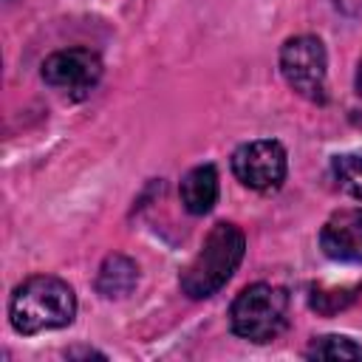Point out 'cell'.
<instances>
[{"instance_id":"obj_1","label":"cell","mask_w":362,"mask_h":362,"mask_svg":"<svg viewBox=\"0 0 362 362\" xmlns=\"http://www.w3.org/2000/svg\"><path fill=\"white\" fill-rule=\"evenodd\" d=\"M76 317V294L74 288L51 274H34L20 283L8 300L11 328L23 337L54 331L71 325Z\"/></svg>"},{"instance_id":"obj_2","label":"cell","mask_w":362,"mask_h":362,"mask_svg":"<svg viewBox=\"0 0 362 362\" xmlns=\"http://www.w3.org/2000/svg\"><path fill=\"white\" fill-rule=\"evenodd\" d=\"M243 252H246L243 232L229 221H218L206 232L198 255L181 272V280H178L181 291L192 300L212 297L215 291H221L229 283V277L235 274V269L243 260Z\"/></svg>"},{"instance_id":"obj_3","label":"cell","mask_w":362,"mask_h":362,"mask_svg":"<svg viewBox=\"0 0 362 362\" xmlns=\"http://www.w3.org/2000/svg\"><path fill=\"white\" fill-rule=\"evenodd\" d=\"M286 320H288V294L286 288L272 283L246 286L229 308L232 331L249 342H272L286 328Z\"/></svg>"},{"instance_id":"obj_4","label":"cell","mask_w":362,"mask_h":362,"mask_svg":"<svg viewBox=\"0 0 362 362\" xmlns=\"http://www.w3.org/2000/svg\"><path fill=\"white\" fill-rule=\"evenodd\" d=\"M280 74L286 85L308 102L328 99V54L320 37L297 34L280 48Z\"/></svg>"},{"instance_id":"obj_5","label":"cell","mask_w":362,"mask_h":362,"mask_svg":"<svg viewBox=\"0 0 362 362\" xmlns=\"http://www.w3.org/2000/svg\"><path fill=\"white\" fill-rule=\"evenodd\" d=\"M232 173L249 189H257V192L277 189L288 173L286 147L274 139L246 141L232 153Z\"/></svg>"},{"instance_id":"obj_6","label":"cell","mask_w":362,"mask_h":362,"mask_svg":"<svg viewBox=\"0 0 362 362\" xmlns=\"http://www.w3.org/2000/svg\"><path fill=\"white\" fill-rule=\"evenodd\" d=\"M102 79V59L90 48H62L45 57L42 82L68 99H85Z\"/></svg>"},{"instance_id":"obj_7","label":"cell","mask_w":362,"mask_h":362,"mask_svg":"<svg viewBox=\"0 0 362 362\" xmlns=\"http://www.w3.org/2000/svg\"><path fill=\"white\" fill-rule=\"evenodd\" d=\"M320 249L339 263H362V206L334 212L320 229Z\"/></svg>"},{"instance_id":"obj_8","label":"cell","mask_w":362,"mask_h":362,"mask_svg":"<svg viewBox=\"0 0 362 362\" xmlns=\"http://www.w3.org/2000/svg\"><path fill=\"white\" fill-rule=\"evenodd\" d=\"M178 195H181V204H184V209L189 215H206L218 204V195H221L215 164H198V167H192L181 178Z\"/></svg>"},{"instance_id":"obj_9","label":"cell","mask_w":362,"mask_h":362,"mask_svg":"<svg viewBox=\"0 0 362 362\" xmlns=\"http://www.w3.org/2000/svg\"><path fill=\"white\" fill-rule=\"evenodd\" d=\"M136 283H139V266L124 255H110L99 269L96 291L107 300H119L127 297L136 288Z\"/></svg>"},{"instance_id":"obj_10","label":"cell","mask_w":362,"mask_h":362,"mask_svg":"<svg viewBox=\"0 0 362 362\" xmlns=\"http://www.w3.org/2000/svg\"><path fill=\"white\" fill-rule=\"evenodd\" d=\"M331 175L345 195L362 201V156H356V153L334 156L331 158Z\"/></svg>"},{"instance_id":"obj_11","label":"cell","mask_w":362,"mask_h":362,"mask_svg":"<svg viewBox=\"0 0 362 362\" xmlns=\"http://www.w3.org/2000/svg\"><path fill=\"white\" fill-rule=\"evenodd\" d=\"M305 356L308 359H362V345H356L348 337L328 334V337L314 339L305 348Z\"/></svg>"},{"instance_id":"obj_12","label":"cell","mask_w":362,"mask_h":362,"mask_svg":"<svg viewBox=\"0 0 362 362\" xmlns=\"http://www.w3.org/2000/svg\"><path fill=\"white\" fill-rule=\"evenodd\" d=\"M356 291H359V286H351V288H322L320 286V288H311L308 303L320 314H337V311H342L354 303Z\"/></svg>"},{"instance_id":"obj_13","label":"cell","mask_w":362,"mask_h":362,"mask_svg":"<svg viewBox=\"0 0 362 362\" xmlns=\"http://www.w3.org/2000/svg\"><path fill=\"white\" fill-rule=\"evenodd\" d=\"M331 3L345 14H359L362 11V0H331Z\"/></svg>"},{"instance_id":"obj_14","label":"cell","mask_w":362,"mask_h":362,"mask_svg":"<svg viewBox=\"0 0 362 362\" xmlns=\"http://www.w3.org/2000/svg\"><path fill=\"white\" fill-rule=\"evenodd\" d=\"M356 93L362 96V59H359V65H356Z\"/></svg>"}]
</instances>
